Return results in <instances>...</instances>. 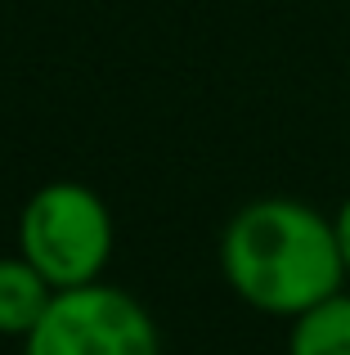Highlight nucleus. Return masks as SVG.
Returning <instances> with one entry per match:
<instances>
[{
    "mask_svg": "<svg viewBox=\"0 0 350 355\" xmlns=\"http://www.w3.org/2000/svg\"><path fill=\"white\" fill-rule=\"evenodd\" d=\"M117 243L108 202L81 180H50L18 211V252L50 279L54 293L99 284Z\"/></svg>",
    "mask_w": 350,
    "mask_h": 355,
    "instance_id": "obj_2",
    "label": "nucleus"
},
{
    "mask_svg": "<svg viewBox=\"0 0 350 355\" xmlns=\"http://www.w3.org/2000/svg\"><path fill=\"white\" fill-rule=\"evenodd\" d=\"M288 355H350V293L324 297L288 320Z\"/></svg>",
    "mask_w": 350,
    "mask_h": 355,
    "instance_id": "obj_5",
    "label": "nucleus"
},
{
    "mask_svg": "<svg viewBox=\"0 0 350 355\" xmlns=\"http://www.w3.org/2000/svg\"><path fill=\"white\" fill-rule=\"evenodd\" d=\"M54 288L32 261L18 252V257H0V338H18L41 324V315L50 311Z\"/></svg>",
    "mask_w": 350,
    "mask_h": 355,
    "instance_id": "obj_4",
    "label": "nucleus"
},
{
    "mask_svg": "<svg viewBox=\"0 0 350 355\" xmlns=\"http://www.w3.org/2000/svg\"><path fill=\"white\" fill-rule=\"evenodd\" d=\"M333 230H337V243H342V261H346V275H350V193L342 198V207L333 211Z\"/></svg>",
    "mask_w": 350,
    "mask_h": 355,
    "instance_id": "obj_6",
    "label": "nucleus"
},
{
    "mask_svg": "<svg viewBox=\"0 0 350 355\" xmlns=\"http://www.w3.org/2000/svg\"><path fill=\"white\" fill-rule=\"evenodd\" d=\"M23 355H162V333L140 297L99 279L54 293Z\"/></svg>",
    "mask_w": 350,
    "mask_h": 355,
    "instance_id": "obj_3",
    "label": "nucleus"
},
{
    "mask_svg": "<svg viewBox=\"0 0 350 355\" xmlns=\"http://www.w3.org/2000/svg\"><path fill=\"white\" fill-rule=\"evenodd\" d=\"M220 275L243 306L297 320L346 288V261L333 216L301 198H256L220 234Z\"/></svg>",
    "mask_w": 350,
    "mask_h": 355,
    "instance_id": "obj_1",
    "label": "nucleus"
}]
</instances>
